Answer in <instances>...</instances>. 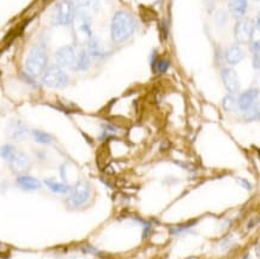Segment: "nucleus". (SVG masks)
Returning <instances> with one entry per match:
<instances>
[{
	"instance_id": "c85d7f7f",
	"label": "nucleus",
	"mask_w": 260,
	"mask_h": 259,
	"mask_svg": "<svg viewBox=\"0 0 260 259\" xmlns=\"http://www.w3.org/2000/svg\"><path fill=\"white\" fill-rule=\"evenodd\" d=\"M239 181H240V182H241V185L243 186V187L248 188V190H249V188H251V187H252V186H251V185H249V182H248L247 180H245V179H239Z\"/></svg>"
},
{
	"instance_id": "20e7f679",
	"label": "nucleus",
	"mask_w": 260,
	"mask_h": 259,
	"mask_svg": "<svg viewBox=\"0 0 260 259\" xmlns=\"http://www.w3.org/2000/svg\"><path fill=\"white\" fill-rule=\"evenodd\" d=\"M76 18V4L72 0H61L55 5L52 13L54 25H72Z\"/></svg>"
},
{
	"instance_id": "f3484780",
	"label": "nucleus",
	"mask_w": 260,
	"mask_h": 259,
	"mask_svg": "<svg viewBox=\"0 0 260 259\" xmlns=\"http://www.w3.org/2000/svg\"><path fill=\"white\" fill-rule=\"evenodd\" d=\"M90 55L88 54L85 48L79 47L78 51V58H77V62H76L75 69L73 71H85V70L89 69L90 66Z\"/></svg>"
},
{
	"instance_id": "39448f33",
	"label": "nucleus",
	"mask_w": 260,
	"mask_h": 259,
	"mask_svg": "<svg viewBox=\"0 0 260 259\" xmlns=\"http://www.w3.org/2000/svg\"><path fill=\"white\" fill-rule=\"evenodd\" d=\"M90 198V186L86 181H78L70 191L68 203L71 208L76 209L84 205Z\"/></svg>"
},
{
	"instance_id": "7ed1b4c3",
	"label": "nucleus",
	"mask_w": 260,
	"mask_h": 259,
	"mask_svg": "<svg viewBox=\"0 0 260 259\" xmlns=\"http://www.w3.org/2000/svg\"><path fill=\"white\" fill-rule=\"evenodd\" d=\"M69 76L65 69L60 68L59 65H48L43 74L41 75V82L46 86L52 89H62L69 84Z\"/></svg>"
},
{
	"instance_id": "c756f323",
	"label": "nucleus",
	"mask_w": 260,
	"mask_h": 259,
	"mask_svg": "<svg viewBox=\"0 0 260 259\" xmlns=\"http://www.w3.org/2000/svg\"><path fill=\"white\" fill-rule=\"evenodd\" d=\"M243 259H249V258H248V255H246V257H245V258H243Z\"/></svg>"
},
{
	"instance_id": "bb28decb",
	"label": "nucleus",
	"mask_w": 260,
	"mask_h": 259,
	"mask_svg": "<svg viewBox=\"0 0 260 259\" xmlns=\"http://www.w3.org/2000/svg\"><path fill=\"white\" fill-rule=\"evenodd\" d=\"M259 49H260L259 41L252 42V43H251V46H249V51L252 52V54H254V53H259Z\"/></svg>"
},
{
	"instance_id": "4468645a",
	"label": "nucleus",
	"mask_w": 260,
	"mask_h": 259,
	"mask_svg": "<svg viewBox=\"0 0 260 259\" xmlns=\"http://www.w3.org/2000/svg\"><path fill=\"white\" fill-rule=\"evenodd\" d=\"M243 56L245 54H243L242 48L239 45H233L226 48L224 58L229 65H238L243 59Z\"/></svg>"
},
{
	"instance_id": "4be33fe9",
	"label": "nucleus",
	"mask_w": 260,
	"mask_h": 259,
	"mask_svg": "<svg viewBox=\"0 0 260 259\" xmlns=\"http://www.w3.org/2000/svg\"><path fill=\"white\" fill-rule=\"evenodd\" d=\"M16 154V148L12 144H4L0 147V157H3L6 161H10L12 156Z\"/></svg>"
},
{
	"instance_id": "ddd939ff",
	"label": "nucleus",
	"mask_w": 260,
	"mask_h": 259,
	"mask_svg": "<svg viewBox=\"0 0 260 259\" xmlns=\"http://www.w3.org/2000/svg\"><path fill=\"white\" fill-rule=\"evenodd\" d=\"M85 49L90 55V58H103L107 55L106 49L103 48V46L100 43V41L96 38L92 36L91 39H89V41L85 43Z\"/></svg>"
},
{
	"instance_id": "0eeeda50",
	"label": "nucleus",
	"mask_w": 260,
	"mask_h": 259,
	"mask_svg": "<svg viewBox=\"0 0 260 259\" xmlns=\"http://www.w3.org/2000/svg\"><path fill=\"white\" fill-rule=\"evenodd\" d=\"M255 31V23L253 19L241 18L234 28L235 40L239 43H249L253 40Z\"/></svg>"
},
{
	"instance_id": "f257e3e1",
	"label": "nucleus",
	"mask_w": 260,
	"mask_h": 259,
	"mask_svg": "<svg viewBox=\"0 0 260 259\" xmlns=\"http://www.w3.org/2000/svg\"><path fill=\"white\" fill-rule=\"evenodd\" d=\"M137 29V22L127 11H118L112 19V40L115 43H122L131 38Z\"/></svg>"
},
{
	"instance_id": "423d86ee",
	"label": "nucleus",
	"mask_w": 260,
	"mask_h": 259,
	"mask_svg": "<svg viewBox=\"0 0 260 259\" xmlns=\"http://www.w3.org/2000/svg\"><path fill=\"white\" fill-rule=\"evenodd\" d=\"M78 51L79 48H76L75 46H64V47H60L55 52L56 65H59L62 69L73 70L76 66V62H77Z\"/></svg>"
},
{
	"instance_id": "412c9836",
	"label": "nucleus",
	"mask_w": 260,
	"mask_h": 259,
	"mask_svg": "<svg viewBox=\"0 0 260 259\" xmlns=\"http://www.w3.org/2000/svg\"><path fill=\"white\" fill-rule=\"evenodd\" d=\"M222 104H223V108H224L225 111L228 112L234 111V109L238 107V99H236V95L228 94L224 99H223Z\"/></svg>"
},
{
	"instance_id": "393cba45",
	"label": "nucleus",
	"mask_w": 260,
	"mask_h": 259,
	"mask_svg": "<svg viewBox=\"0 0 260 259\" xmlns=\"http://www.w3.org/2000/svg\"><path fill=\"white\" fill-rule=\"evenodd\" d=\"M116 134V128L113 125H102V134L100 136V139L101 141H105V139L112 137Z\"/></svg>"
},
{
	"instance_id": "6ab92c4d",
	"label": "nucleus",
	"mask_w": 260,
	"mask_h": 259,
	"mask_svg": "<svg viewBox=\"0 0 260 259\" xmlns=\"http://www.w3.org/2000/svg\"><path fill=\"white\" fill-rule=\"evenodd\" d=\"M151 65L155 72H157V74H166L168 71L169 66H171V62L167 60V59H161L157 56L156 59H152Z\"/></svg>"
},
{
	"instance_id": "b1692460",
	"label": "nucleus",
	"mask_w": 260,
	"mask_h": 259,
	"mask_svg": "<svg viewBox=\"0 0 260 259\" xmlns=\"http://www.w3.org/2000/svg\"><path fill=\"white\" fill-rule=\"evenodd\" d=\"M228 19H229V16H228V12H226L225 10H219V11L216 13L215 22H216V24H217L218 26H221V28L228 23Z\"/></svg>"
},
{
	"instance_id": "2eb2a0df",
	"label": "nucleus",
	"mask_w": 260,
	"mask_h": 259,
	"mask_svg": "<svg viewBox=\"0 0 260 259\" xmlns=\"http://www.w3.org/2000/svg\"><path fill=\"white\" fill-rule=\"evenodd\" d=\"M17 185L22 190L25 191H35L38 188L41 187V182L34 177H30V175H19L17 178Z\"/></svg>"
},
{
	"instance_id": "dca6fc26",
	"label": "nucleus",
	"mask_w": 260,
	"mask_h": 259,
	"mask_svg": "<svg viewBox=\"0 0 260 259\" xmlns=\"http://www.w3.org/2000/svg\"><path fill=\"white\" fill-rule=\"evenodd\" d=\"M45 184L47 187L54 193L59 195H68L71 191V186L65 184V182H58L55 181L54 179H46Z\"/></svg>"
},
{
	"instance_id": "9d476101",
	"label": "nucleus",
	"mask_w": 260,
	"mask_h": 259,
	"mask_svg": "<svg viewBox=\"0 0 260 259\" xmlns=\"http://www.w3.org/2000/svg\"><path fill=\"white\" fill-rule=\"evenodd\" d=\"M258 96H259V90L254 88H251L248 89V90H246L245 92H242V94L238 98V108L241 112L248 111L253 105L256 104Z\"/></svg>"
},
{
	"instance_id": "6e6552de",
	"label": "nucleus",
	"mask_w": 260,
	"mask_h": 259,
	"mask_svg": "<svg viewBox=\"0 0 260 259\" xmlns=\"http://www.w3.org/2000/svg\"><path fill=\"white\" fill-rule=\"evenodd\" d=\"M221 77H222L223 84H224L226 90L229 91V94H233V95L239 94L241 84H240L239 76L234 70L229 68L223 69L221 71Z\"/></svg>"
},
{
	"instance_id": "9b49d317",
	"label": "nucleus",
	"mask_w": 260,
	"mask_h": 259,
	"mask_svg": "<svg viewBox=\"0 0 260 259\" xmlns=\"http://www.w3.org/2000/svg\"><path fill=\"white\" fill-rule=\"evenodd\" d=\"M6 134H8V137L13 139V141H19V139L26 137V135H28V127L21 120H13L9 124Z\"/></svg>"
},
{
	"instance_id": "a211bd4d",
	"label": "nucleus",
	"mask_w": 260,
	"mask_h": 259,
	"mask_svg": "<svg viewBox=\"0 0 260 259\" xmlns=\"http://www.w3.org/2000/svg\"><path fill=\"white\" fill-rule=\"evenodd\" d=\"M229 9L235 16H243L247 12L248 0H229Z\"/></svg>"
},
{
	"instance_id": "1a4fd4ad",
	"label": "nucleus",
	"mask_w": 260,
	"mask_h": 259,
	"mask_svg": "<svg viewBox=\"0 0 260 259\" xmlns=\"http://www.w3.org/2000/svg\"><path fill=\"white\" fill-rule=\"evenodd\" d=\"M99 10V0H77L76 16L92 19Z\"/></svg>"
},
{
	"instance_id": "aec40b11",
	"label": "nucleus",
	"mask_w": 260,
	"mask_h": 259,
	"mask_svg": "<svg viewBox=\"0 0 260 259\" xmlns=\"http://www.w3.org/2000/svg\"><path fill=\"white\" fill-rule=\"evenodd\" d=\"M32 137L38 143H41V144H49V143H52L53 141V137L47 132H43V131H40V130H34V131L31 132Z\"/></svg>"
},
{
	"instance_id": "5701e85b",
	"label": "nucleus",
	"mask_w": 260,
	"mask_h": 259,
	"mask_svg": "<svg viewBox=\"0 0 260 259\" xmlns=\"http://www.w3.org/2000/svg\"><path fill=\"white\" fill-rule=\"evenodd\" d=\"M243 113H245V115H243L245 120H247V121L256 120V119L259 118V105H258V102L253 105L252 107L248 109V111H246Z\"/></svg>"
},
{
	"instance_id": "f03ea898",
	"label": "nucleus",
	"mask_w": 260,
	"mask_h": 259,
	"mask_svg": "<svg viewBox=\"0 0 260 259\" xmlns=\"http://www.w3.org/2000/svg\"><path fill=\"white\" fill-rule=\"evenodd\" d=\"M48 66V54L42 46H32L25 59V71L30 77H41Z\"/></svg>"
},
{
	"instance_id": "a878e982",
	"label": "nucleus",
	"mask_w": 260,
	"mask_h": 259,
	"mask_svg": "<svg viewBox=\"0 0 260 259\" xmlns=\"http://www.w3.org/2000/svg\"><path fill=\"white\" fill-rule=\"evenodd\" d=\"M193 224H194V222H193V223L185 224V225H180V227H176V228H172L171 233L172 234H181V233H183V232L188 231V228L192 227Z\"/></svg>"
},
{
	"instance_id": "cd10ccee",
	"label": "nucleus",
	"mask_w": 260,
	"mask_h": 259,
	"mask_svg": "<svg viewBox=\"0 0 260 259\" xmlns=\"http://www.w3.org/2000/svg\"><path fill=\"white\" fill-rule=\"evenodd\" d=\"M259 53H254L253 54V68H254L255 70L259 69Z\"/></svg>"
},
{
	"instance_id": "f8f14e48",
	"label": "nucleus",
	"mask_w": 260,
	"mask_h": 259,
	"mask_svg": "<svg viewBox=\"0 0 260 259\" xmlns=\"http://www.w3.org/2000/svg\"><path fill=\"white\" fill-rule=\"evenodd\" d=\"M9 162H10V167H11L12 171L17 173L25 172L26 169L30 167V160L25 152L16 151V154L12 156V158Z\"/></svg>"
}]
</instances>
